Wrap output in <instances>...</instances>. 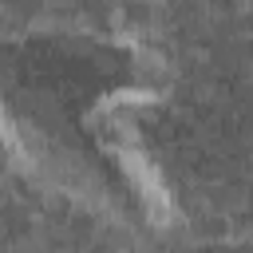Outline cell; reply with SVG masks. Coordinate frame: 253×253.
Listing matches in <instances>:
<instances>
[{
  "mask_svg": "<svg viewBox=\"0 0 253 253\" xmlns=\"http://www.w3.org/2000/svg\"><path fill=\"white\" fill-rule=\"evenodd\" d=\"M166 253H253V241H194V245H178Z\"/></svg>",
  "mask_w": 253,
  "mask_h": 253,
  "instance_id": "cell-2",
  "label": "cell"
},
{
  "mask_svg": "<svg viewBox=\"0 0 253 253\" xmlns=\"http://www.w3.org/2000/svg\"><path fill=\"white\" fill-rule=\"evenodd\" d=\"M162 63L107 32L0 40V142L47 190L130 233H162L170 190L146 142Z\"/></svg>",
  "mask_w": 253,
  "mask_h": 253,
  "instance_id": "cell-1",
  "label": "cell"
}]
</instances>
